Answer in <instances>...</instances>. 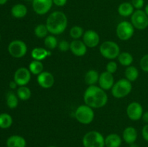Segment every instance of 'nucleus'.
Returning a JSON list of instances; mask_svg holds the SVG:
<instances>
[{
	"label": "nucleus",
	"mask_w": 148,
	"mask_h": 147,
	"mask_svg": "<svg viewBox=\"0 0 148 147\" xmlns=\"http://www.w3.org/2000/svg\"><path fill=\"white\" fill-rule=\"evenodd\" d=\"M82 144L84 147H105V138L98 131H91L84 135Z\"/></svg>",
	"instance_id": "obj_3"
},
{
	"label": "nucleus",
	"mask_w": 148,
	"mask_h": 147,
	"mask_svg": "<svg viewBox=\"0 0 148 147\" xmlns=\"http://www.w3.org/2000/svg\"><path fill=\"white\" fill-rule=\"evenodd\" d=\"M0 40H1V35H0Z\"/></svg>",
	"instance_id": "obj_46"
},
{
	"label": "nucleus",
	"mask_w": 148,
	"mask_h": 147,
	"mask_svg": "<svg viewBox=\"0 0 148 147\" xmlns=\"http://www.w3.org/2000/svg\"><path fill=\"white\" fill-rule=\"evenodd\" d=\"M118 61L122 66H130L132 63L134 61L132 55L128 52H122L120 53V54L118 56Z\"/></svg>",
	"instance_id": "obj_24"
},
{
	"label": "nucleus",
	"mask_w": 148,
	"mask_h": 147,
	"mask_svg": "<svg viewBox=\"0 0 148 147\" xmlns=\"http://www.w3.org/2000/svg\"><path fill=\"white\" fill-rule=\"evenodd\" d=\"M127 115L130 120L137 121L141 119L143 115V108L141 104L137 102H132L127 106Z\"/></svg>",
	"instance_id": "obj_12"
},
{
	"label": "nucleus",
	"mask_w": 148,
	"mask_h": 147,
	"mask_svg": "<svg viewBox=\"0 0 148 147\" xmlns=\"http://www.w3.org/2000/svg\"><path fill=\"white\" fill-rule=\"evenodd\" d=\"M131 23L137 30H145L148 27V16L144 10H135L131 16Z\"/></svg>",
	"instance_id": "obj_9"
},
{
	"label": "nucleus",
	"mask_w": 148,
	"mask_h": 147,
	"mask_svg": "<svg viewBox=\"0 0 148 147\" xmlns=\"http://www.w3.org/2000/svg\"><path fill=\"white\" fill-rule=\"evenodd\" d=\"M122 143L121 136L116 133H111L105 138V146L120 147Z\"/></svg>",
	"instance_id": "obj_20"
},
{
	"label": "nucleus",
	"mask_w": 148,
	"mask_h": 147,
	"mask_svg": "<svg viewBox=\"0 0 148 147\" xmlns=\"http://www.w3.org/2000/svg\"><path fill=\"white\" fill-rule=\"evenodd\" d=\"M142 119L145 122L148 124V111H146V112H143V115L142 116Z\"/></svg>",
	"instance_id": "obj_39"
},
{
	"label": "nucleus",
	"mask_w": 148,
	"mask_h": 147,
	"mask_svg": "<svg viewBox=\"0 0 148 147\" xmlns=\"http://www.w3.org/2000/svg\"><path fill=\"white\" fill-rule=\"evenodd\" d=\"M37 82L40 86L43 89H49L52 87L54 84V76L51 72L43 71L38 75Z\"/></svg>",
	"instance_id": "obj_14"
},
{
	"label": "nucleus",
	"mask_w": 148,
	"mask_h": 147,
	"mask_svg": "<svg viewBox=\"0 0 148 147\" xmlns=\"http://www.w3.org/2000/svg\"><path fill=\"white\" fill-rule=\"evenodd\" d=\"M118 69V65L114 61H109L106 65V71L109 72L111 74H114L117 71Z\"/></svg>",
	"instance_id": "obj_35"
},
{
	"label": "nucleus",
	"mask_w": 148,
	"mask_h": 147,
	"mask_svg": "<svg viewBox=\"0 0 148 147\" xmlns=\"http://www.w3.org/2000/svg\"><path fill=\"white\" fill-rule=\"evenodd\" d=\"M8 51L13 58L21 59L27 53V46L23 40H14L9 44Z\"/></svg>",
	"instance_id": "obj_7"
},
{
	"label": "nucleus",
	"mask_w": 148,
	"mask_h": 147,
	"mask_svg": "<svg viewBox=\"0 0 148 147\" xmlns=\"http://www.w3.org/2000/svg\"><path fill=\"white\" fill-rule=\"evenodd\" d=\"M134 8L132 3L130 2H123L119 6L118 12L119 15L122 17H127L132 15L134 12Z\"/></svg>",
	"instance_id": "obj_22"
},
{
	"label": "nucleus",
	"mask_w": 148,
	"mask_h": 147,
	"mask_svg": "<svg viewBox=\"0 0 148 147\" xmlns=\"http://www.w3.org/2000/svg\"><path fill=\"white\" fill-rule=\"evenodd\" d=\"M75 116L77 120L81 124L88 125L92 122L95 118V113L92 108L87 105H82L76 109Z\"/></svg>",
	"instance_id": "obj_5"
},
{
	"label": "nucleus",
	"mask_w": 148,
	"mask_h": 147,
	"mask_svg": "<svg viewBox=\"0 0 148 147\" xmlns=\"http://www.w3.org/2000/svg\"><path fill=\"white\" fill-rule=\"evenodd\" d=\"M8 0H0V5H3V4H5L7 3V1Z\"/></svg>",
	"instance_id": "obj_41"
},
{
	"label": "nucleus",
	"mask_w": 148,
	"mask_h": 147,
	"mask_svg": "<svg viewBox=\"0 0 148 147\" xmlns=\"http://www.w3.org/2000/svg\"><path fill=\"white\" fill-rule=\"evenodd\" d=\"M130 147H139L137 144H136L135 143H133V144H130Z\"/></svg>",
	"instance_id": "obj_43"
},
{
	"label": "nucleus",
	"mask_w": 148,
	"mask_h": 147,
	"mask_svg": "<svg viewBox=\"0 0 148 147\" xmlns=\"http://www.w3.org/2000/svg\"><path fill=\"white\" fill-rule=\"evenodd\" d=\"M116 35L123 41H126L132 37L134 33V27L130 22L123 21L119 23L116 27Z\"/></svg>",
	"instance_id": "obj_8"
},
{
	"label": "nucleus",
	"mask_w": 148,
	"mask_h": 147,
	"mask_svg": "<svg viewBox=\"0 0 148 147\" xmlns=\"http://www.w3.org/2000/svg\"><path fill=\"white\" fill-rule=\"evenodd\" d=\"M132 4L136 10H142L145 4V0H132Z\"/></svg>",
	"instance_id": "obj_36"
},
{
	"label": "nucleus",
	"mask_w": 148,
	"mask_h": 147,
	"mask_svg": "<svg viewBox=\"0 0 148 147\" xmlns=\"http://www.w3.org/2000/svg\"><path fill=\"white\" fill-rule=\"evenodd\" d=\"M17 86H18V85L17 84V83H16V82H14V81H12V82H11L10 83V87L12 89H16Z\"/></svg>",
	"instance_id": "obj_40"
},
{
	"label": "nucleus",
	"mask_w": 148,
	"mask_h": 147,
	"mask_svg": "<svg viewBox=\"0 0 148 147\" xmlns=\"http://www.w3.org/2000/svg\"><path fill=\"white\" fill-rule=\"evenodd\" d=\"M99 50L102 56L109 60L116 59L120 54L119 46L116 43L111 40L103 42L100 46Z\"/></svg>",
	"instance_id": "obj_6"
},
{
	"label": "nucleus",
	"mask_w": 148,
	"mask_h": 147,
	"mask_svg": "<svg viewBox=\"0 0 148 147\" xmlns=\"http://www.w3.org/2000/svg\"><path fill=\"white\" fill-rule=\"evenodd\" d=\"M27 9L23 4H16L12 7L11 14L14 18L21 19L27 15Z\"/></svg>",
	"instance_id": "obj_21"
},
{
	"label": "nucleus",
	"mask_w": 148,
	"mask_h": 147,
	"mask_svg": "<svg viewBox=\"0 0 148 147\" xmlns=\"http://www.w3.org/2000/svg\"><path fill=\"white\" fill-rule=\"evenodd\" d=\"M132 90V82L127 79H121L117 81L111 89V94L117 99L127 97Z\"/></svg>",
	"instance_id": "obj_4"
},
{
	"label": "nucleus",
	"mask_w": 148,
	"mask_h": 147,
	"mask_svg": "<svg viewBox=\"0 0 148 147\" xmlns=\"http://www.w3.org/2000/svg\"><path fill=\"white\" fill-rule=\"evenodd\" d=\"M30 54H31V57L34 60L41 61L46 59L48 56H51V50H48L46 48H43L37 47L32 50Z\"/></svg>",
	"instance_id": "obj_18"
},
{
	"label": "nucleus",
	"mask_w": 148,
	"mask_h": 147,
	"mask_svg": "<svg viewBox=\"0 0 148 147\" xmlns=\"http://www.w3.org/2000/svg\"><path fill=\"white\" fill-rule=\"evenodd\" d=\"M53 4V0H33L32 1L33 10L39 15H43L49 12Z\"/></svg>",
	"instance_id": "obj_11"
},
{
	"label": "nucleus",
	"mask_w": 148,
	"mask_h": 147,
	"mask_svg": "<svg viewBox=\"0 0 148 147\" xmlns=\"http://www.w3.org/2000/svg\"><path fill=\"white\" fill-rule=\"evenodd\" d=\"M44 44L49 50H53L58 46L57 39L53 35H47L44 39Z\"/></svg>",
	"instance_id": "obj_31"
},
{
	"label": "nucleus",
	"mask_w": 148,
	"mask_h": 147,
	"mask_svg": "<svg viewBox=\"0 0 148 147\" xmlns=\"http://www.w3.org/2000/svg\"><path fill=\"white\" fill-rule=\"evenodd\" d=\"M48 147H57V146H49Z\"/></svg>",
	"instance_id": "obj_44"
},
{
	"label": "nucleus",
	"mask_w": 148,
	"mask_h": 147,
	"mask_svg": "<svg viewBox=\"0 0 148 147\" xmlns=\"http://www.w3.org/2000/svg\"><path fill=\"white\" fill-rule=\"evenodd\" d=\"M67 2V0H53V3L57 7H63Z\"/></svg>",
	"instance_id": "obj_38"
},
{
	"label": "nucleus",
	"mask_w": 148,
	"mask_h": 147,
	"mask_svg": "<svg viewBox=\"0 0 148 147\" xmlns=\"http://www.w3.org/2000/svg\"><path fill=\"white\" fill-rule=\"evenodd\" d=\"M46 24H38L34 29V34L38 38H45L49 33Z\"/></svg>",
	"instance_id": "obj_30"
},
{
	"label": "nucleus",
	"mask_w": 148,
	"mask_h": 147,
	"mask_svg": "<svg viewBox=\"0 0 148 147\" xmlns=\"http://www.w3.org/2000/svg\"><path fill=\"white\" fill-rule=\"evenodd\" d=\"M137 136H138V134H137V130L132 126L127 127L123 131V139L128 144L135 143L137 139Z\"/></svg>",
	"instance_id": "obj_17"
},
{
	"label": "nucleus",
	"mask_w": 148,
	"mask_h": 147,
	"mask_svg": "<svg viewBox=\"0 0 148 147\" xmlns=\"http://www.w3.org/2000/svg\"><path fill=\"white\" fill-rule=\"evenodd\" d=\"M84 33L85 32H84L83 28L78 25L73 26L69 30V35H70L71 37L75 40H78L79 38H80L82 36H83Z\"/></svg>",
	"instance_id": "obj_32"
},
{
	"label": "nucleus",
	"mask_w": 148,
	"mask_h": 147,
	"mask_svg": "<svg viewBox=\"0 0 148 147\" xmlns=\"http://www.w3.org/2000/svg\"><path fill=\"white\" fill-rule=\"evenodd\" d=\"M58 48L62 52H66L70 50V43L66 40H63L58 43Z\"/></svg>",
	"instance_id": "obj_34"
},
{
	"label": "nucleus",
	"mask_w": 148,
	"mask_h": 147,
	"mask_svg": "<svg viewBox=\"0 0 148 147\" xmlns=\"http://www.w3.org/2000/svg\"><path fill=\"white\" fill-rule=\"evenodd\" d=\"M87 46L83 41L79 40H74L70 43V50L75 56H83L87 53Z\"/></svg>",
	"instance_id": "obj_16"
},
{
	"label": "nucleus",
	"mask_w": 148,
	"mask_h": 147,
	"mask_svg": "<svg viewBox=\"0 0 148 147\" xmlns=\"http://www.w3.org/2000/svg\"><path fill=\"white\" fill-rule=\"evenodd\" d=\"M142 135H143V138H144L145 141L148 142V124L144 125V127L142 129Z\"/></svg>",
	"instance_id": "obj_37"
},
{
	"label": "nucleus",
	"mask_w": 148,
	"mask_h": 147,
	"mask_svg": "<svg viewBox=\"0 0 148 147\" xmlns=\"http://www.w3.org/2000/svg\"><path fill=\"white\" fill-rule=\"evenodd\" d=\"M12 117L10 114L5 112L0 114V128L2 129L9 128L12 125Z\"/></svg>",
	"instance_id": "obj_27"
},
{
	"label": "nucleus",
	"mask_w": 148,
	"mask_h": 147,
	"mask_svg": "<svg viewBox=\"0 0 148 147\" xmlns=\"http://www.w3.org/2000/svg\"><path fill=\"white\" fill-rule=\"evenodd\" d=\"M68 24V19L66 14L61 11L53 12L46 20V25L50 33L60 35L66 30Z\"/></svg>",
	"instance_id": "obj_2"
},
{
	"label": "nucleus",
	"mask_w": 148,
	"mask_h": 147,
	"mask_svg": "<svg viewBox=\"0 0 148 147\" xmlns=\"http://www.w3.org/2000/svg\"><path fill=\"white\" fill-rule=\"evenodd\" d=\"M145 13L147 14V15L148 16V4H147V5L145 6Z\"/></svg>",
	"instance_id": "obj_42"
},
{
	"label": "nucleus",
	"mask_w": 148,
	"mask_h": 147,
	"mask_svg": "<svg viewBox=\"0 0 148 147\" xmlns=\"http://www.w3.org/2000/svg\"><path fill=\"white\" fill-rule=\"evenodd\" d=\"M31 79V73L27 68L20 67L16 70L14 74V81L19 86H26Z\"/></svg>",
	"instance_id": "obj_10"
},
{
	"label": "nucleus",
	"mask_w": 148,
	"mask_h": 147,
	"mask_svg": "<svg viewBox=\"0 0 148 147\" xmlns=\"http://www.w3.org/2000/svg\"><path fill=\"white\" fill-rule=\"evenodd\" d=\"M17 95L20 99L23 101H26L29 99L31 97V91L30 88L26 86H19L17 90Z\"/></svg>",
	"instance_id": "obj_29"
},
{
	"label": "nucleus",
	"mask_w": 148,
	"mask_h": 147,
	"mask_svg": "<svg viewBox=\"0 0 148 147\" xmlns=\"http://www.w3.org/2000/svg\"><path fill=\"white\" fill-rule=\"evenodd\" d=\"M114 77L113 74L108 71H104L100 74L98 84L103 90H109L112 89L114 85Z\"/></svg>",
	"instance_id": "obj_15"
},
{
	"label": "nucleus",
	"mask_w": 148,
	"mask_h": 147,
	"mask_svg": "<svg viewBox=\"0 0 148 147\" xmlns=\"http://www.w3.org/2000/svg\"><path fill=\"white\" fill-rule=\"evenodd\" d=\"M126 79L130 82H135L139 77V71L135 66H127L125 70Z\"/></svg>",
	"instance_id": "obj_25"
},
{
	"label": "nucleus",
	"mask_w": 148,
	"mask_h": 147,
	"mask_svg": "<svg viewBox=\"0 0 148 147\" xmlns=\"http://www.w3.org/2000/svg\"><path fill=\"white\" fill-rule=\"evenodd\" d=\"M25 1H33V0H25Z\"/></svg>",
	"instance_id": "obj_45"
},
{
	"label": "nucleus",
	"mask_w": 148,
	"mask_h": 147,
	"mask_svg": "<svg viewBox=\"0 0 148 147\" xmlns=\"http://www.w3.org/2000/svg\"><path fill=\"white\" fill-rule=\"evenodd\" d=\"M85 105L92 108H101L108 102V95L105 90L96 85L89 86L83 96Z\"/></svg>",
	"instance_id": "obj_1"
},
{
	"label": "nucleus",
	"mask_w": 148,
	"mask_h": 147,
	"mask_svg": "<svg viewBox=\"0 0 148 147\" xmlns=\"http://www.w3.org/2000/svg\"><path fill=\"white\" fill-rule=\"evenodd\" d=\"M140 66L142 70L145 72H148V54L145 55L140 59Z\"/></svg>",
	"instance_id": "obj_33"
},
{
	"label": "nucleus",
	"mask_w": 148,
	"mask_h": 147,
	"mask_svg": "<svg viewBox=\"0 0 148 147\" xmlns=\"http://www.w3.org/2000/svg\"><path fill=\"white\" fill-rule=\"evenodd\" d=\"M18 97L12 92H9L6 96V103L10 109H15L18 105Z\"/></svg>",
	"instance_id": "obj_26"
},
{
	"label": "nucleus",
	"mask_w": 148,
	"mask_h": 147,
	"mask_svg": "<svg viewBox=\"0 0 148 147\" xmlns=\"http://www.w3.org/2000/svg\"><path fill=\"white\" fill-rule=\"evenodd\" d=\"M7 147H26V141L23 136L19 135H13L9 137L7 140Z\"/></svg>",
	"instance_id": "obj_19"
},
{
	"label": "nucleus",
	"mask_w": 148,
	"mask_h": 147,
	"mask_svg": "<svg viewBox=\"0 0 148 147\" xmlns=\"http://www.w3.org/2000/svg\"><path fill=\"white\" fill-rule=\"evenodd\" d=\"M28 69L30 70V73L34 75L40 74L43 70V64L40 61L33 60V61L30 62L29 64Z\"/></svg>",
	"instance_id": "obj_28"
},
{
	"label": "nucleus",
	"mask_w": 148,
	"mask_h": 147,
	"mask_svg": "<svg viewBox=\"0 0 148 147\" xmlns=\"http://www.w3.org/2000/svg\"><path fill=\"white\" fill-rule=\"evenodd\" d=\"M99 74L96 70L91 69L89 70L85 76V82L89 86L91 85H95L99 80Z\"/></svg>",
	"instance_id": "obj_23"
},
{
	"label": "nucleus",
	"mask_w": 148,
	"mask_h": 147,
	"mask_svg": "<svg viewBox=\"0 0 148 147\" xmlns=\"http://www.w3.org/2000/svg\"><path fill=\"white\" fill-rule=\"evenodd\" d=\"M82 39L87 47L95 48L100 43V36L96 31L88 30L84 33Z\"/></svg>",
	"instance_id": "obj_13"
}]
</instances>
